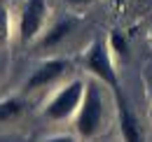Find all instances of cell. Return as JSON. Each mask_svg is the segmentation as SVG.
Segmentation results:
<instances>
[{"mask_svg":"<svg viewBox=\"0 0 152 142\" xmlns=\"http://www.w3.org/2000/svg\"><path fill=\"white\" fill-rule=\"evenodd\" d=\"M117 96V114H119V130H122V138L124 142H145V135L140 130V124L136 119V114L131 112L129 103L122 98L119 91H115Z\"/></svg>","mask_w":152,"mask_h":142,"instance_id":"obj_6","label":"cell"},{"mask_svg":"<svg viewBox=\"0 0 152 142\" xmlns=\"http://www.w3.org/2000/svg\"><path fill=\"white\" fill-rule=\"evenodd\" d=\"M68 68V61H63V58H54V61H47V63H42L38 70H33V75L28 77V82H26V91H35V89H45V86H49L52 82H56L58 77L66 72Z\"/></svg>","mask_w":152,"mask_h":142,"instance_id":"obj_5","label":"cell"},{"mask_svg":"<svg viewBox=\"0 0 152 142\" xmlns=\"http://www.w3.org/2000/svg\"><path fill=\"white\" fill-rule=\"evenodd\" d=\"M84 65L96 79L108 84L113 91H119V82H117V72H115L113 58H110V49L103 40L91 42V47L87 49V56H84Z\"/></svg>","mask_w":152,"mask_h":142,"instance_id":"obj_2","label":"cell"},{"mask_svg":"<svg viewBox=\"0 0 152 142\" xmlns=\"http://www.w3.org/2000/svg\"><path fill=\"white\" fill-rule=\"evenodd\" d=\"M21 109H23V103L17 100V98L0 100V124H5V121H10V119H14L17 114H21Z\"/></svg>","mask_w":152,"mask_h":142,"instance_id":"obj_8","label":"cell"},{"mask_svg":"<svg viewBox=\"0 0 152 142\" xmlns=\"http://www.w3.org/2000/svg\"><path fill=\"white\" fill-rule=\"evenodd\" d=\"M10 35H12V30H10V9L0 2V44H7Z\"/></svg>","mask_w":152,"mask_h":142,"instance_id":"obj_9","label":"cell"},{"mask_svg":"<svg viewBox=\"0 0 152 142\" xmlns=\"http://www.w3.org/2000/svg\"><path fill=\"white\" fill-rule=\"evenodd\" d=\"M73 26H75L73 21H58L56 26H54V28H52L47 35L42 37L40 47H54V44H58L63 37H66L68 33H70V30H73Z\"/></svg>","mask_w":152,"mask_h":142,"instance_id":"obj_7","label":"cell"},{"mask_svg":"<svg viewBox=\"0 0 152 142\" xmlns=\"http://www.w3.org/2000/svg\"><path fill=\"white\" fill-rule=\"evenodd\" d=\"M82 96H84V82H82V79H73L70 84H66V86L49 100V105L45 107V117L52 119V121L68 119L73 112H77V107L82 103Z\"/></svg>","mask_w":152,"mask_h":142,"instance_id":"obj_3","label":"cell"},{"mask_svg":"<svg viewBox=\"0 0 152 142\" xmlns=\"http://www.w3.org/2000/svg\"><path fill=\"white\" fill-rule=\"evenodd\" d=\"M110 47H113V51H117L119 56H124V54H126V40L122 37L119 30H115L113 35H110Z\"/></svg>","mask_w":152,"mask_h":142,"instance_id":"obj_10","label":"cell"},{"mask_svg":"<svg viewBox=\"0 0 152 142\" xmlns=\"http://www.w3.org/2000/svg\"><path fill=\"white\" fill-rule=\"evenodd\" d=\"M68 5H75V7H80V5H89V2H94V0H66Z\"/></svg>","mask_w":152,"mask_h":142,"instance_id":"obj_12","label":"cell"},{"mask_svg":"<svg viewBox=\"0 0 152 142\" xmlns=\"http://www.w3.org/2000/svg\"><path fill=\"white\" fill-rule=\"evenodd\" d=\"M47 21V2L45 0H26L19 19V37L21 42H33L40 35Z\"/></svg>","mask_w":152,"mask_h":142,"instance_id":"obj_4","label":"cell"},{"mask_svg":"<svg viewBox=\"0 0 152 142\" xmlns=\"http://www.w3.org/2000/svg\"><path fill=\"white\" fill-rule=\"evenodd\" d=\"M42 142H77L73 135H54V138H47V140Z\"/></svg>","mask_w":152,"mask_h":142,"instance_id":"obj_11","label":"cell"},{"mask_svg":"<svg viewBox=\"0 0 152 142\" xmlns=\"http://www.w3.org/2000/svg\"><path fill=\"white\" fill-rule=\"evenodd\" d=\"M101 124H103V93L98 82H89L84 84V96L77 107L75 128L82 138H94L101 130Z\"/></svg>","mask_w":152,"mask_h":142,"instance_id":"obj_1","label":"cell"}]
</instances>
